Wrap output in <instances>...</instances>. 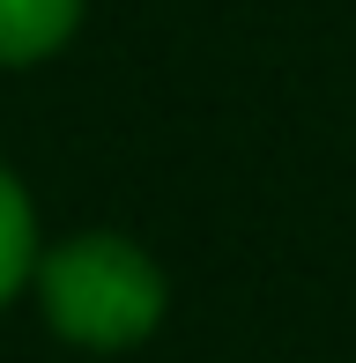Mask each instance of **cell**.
<instances>
[{
	"label": "cell",
	"mask_w": 356,
	"mask_h": 363,
	"mask_svg": "<svg viewBox=\"0 0 356 363\" xmlns=\"http://www.w3.org/2000/svg\"><path fill=\"white\" fill-rule=\"evenodd\" d=\"M38 267V230H30V201L8 171H0V304L23 289V274Z\"/></svg>",
	"instance_id": "3957f363"
},
{
	"label": "cell",
	"mask_w": 356,
	"mask_h": 363,
	"mask_svg": "<svg viewBox=\"0 0 356 363\" xmlns=\"http://www.w3.org/2000/svg\"><path fill=\"white\" fill-rule=\"evenodd\" d=\"M38 296L74 349H134L164 319V274L126 238H67L38 267Z\"/></svg>",
	"instance_id": "6da1fadb"
},
{
	"label": "cell",
	"mask_w": 356,
	"mask_h": 363,
	"mask_svg": "<svg viewBox=\"0 0 356 363\" xmlns=\"http://www.w3.org/2000/svg\"><path fill=\"white\" fill-rule=\"evenodd\" d=\"M82 0H0V60L23 67V60H45L52 45H67Z\"/></svg>",
	"instance_id": "7a4b0ae2"
}]
</instances>
